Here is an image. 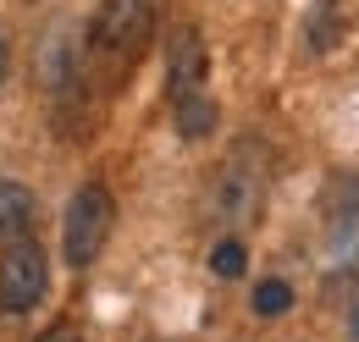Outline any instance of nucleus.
<instances>
[{
	"label": "nucleus",
	"instance_id": "nucleus-1",
	"mask_svg": "<svg viewBox=\"0 0 359 342\" xmlns=\"http://www.w3.org/2000/svg\"><path fill=\"white\" fill-rule=\"evenodd\" d=\"M116 226V205L105 193V182H83L67 205V232H61V249H67V265H94L105 238Z\"/></svg>",
	"mask_w": 359,
	"mask_h": 342
},
{
	"label": "nucleus",
	"instance_id": "nucleus-2",
	"mask_svg": "<svg viewBox=\"0 0 359 342\" xmlns=\"http://www.w3.org/2000/svg\"><path fill=\"white\" fill-rule=\"evenodd\" d=\"M45 282H50V259L34 238H11L6 254H0V309L11 315H28L34 303L45 299Z\"/></svg>",
	"mask_w": 359,
	"mask_h": 342
},
{
	"label": "nucleus",
	"instance_id": "nucleus-3",
	"mask_svg": "<svg viewBox=\"0 0 359 342\" xmlns=\"http://www.w3.org/2000/svg\"><path fill=\"white\" fill-rule=\"evenodd\" d=\"M155 34V0H100L94 11V44L116 61L138 55Z\"/></svg>",
	"mask_w": 359,
	"mask_h": 342
},
{
	"label": "nucleus",
	"instance_id": "nucleus-4",
	"mask_svg": "<svg viewBox=\"0 0 359 342\" xmlns=\"http://www.w3.org/2000/svg\"><path fill=\"white\" fill-rule=\"evenodd\" d=\"M205 39L194 28H177L172 44H166V100H182L194 88H205Z\"/></svg>",
	"mask_w": 359,
	"mask_h": 342
},
{
	"label": "nucleus",
	"instance_id": "nucleus-5",
	"mask_svg": "<svg viewBox=\"0 0 359 342\" xmlns=\"http://www.w3.org/2000/svg\"><path fill=\"white\" fill-rule=\"evenodd\" d=\"M354 221H359V177L354 171H337L326 182V238L332 243H348L354 238Z\"/></svg>",
	"mask_w": 359,
	"mask_h": 342
},
{
	"label": "nucleus",
	"instance_id": "nucleus-6",
	"mask_svg": "<svg viewBox=\"0 0 359 342\" xmlns=\"http://www.w3.org/2000/svg\"><path fill=\"white\" fill-rule=\"evenodd\" d=\"M172 116H177V132L188 144H199V138H210L216 132V100L205 94V88H194V94H182L172 100Z\"/></svg>",
	"mask_w": 359,
	"mask_h": 342
},
{
	"label": "nucleus",
	"instance_id": "nucleus-7",
	"mask_svg": "<svg viewBox=\"0 0 359 342\" xmlns=\"http://www.w3.org/2000/svg\"><path fill=\"white\" fill-rule=\"evenodd\" d=\"M28 226H34V193L22 182H0V238L6 243L28 238Z\"/></svg>",
	"mask_w": 359,
	"mask_h": 342
},
{
	"label": "nucleus",
	"instance_id": "nucleus-8",
	"mask_svg": "<svg viewBox=\"0 0 359 342\" xmlns=\"http://www.w3.org/2000/svg\"><path fill=\"white\" fill-rule=\"evenodd\" d=\"M348 34V17H337V0H315L310 11V50H332Z\"/></svg>",
	"mask_w": 359,
	"mask_h": 342
},
{
	"label": "nucleus",
	"instance_id": "nucleus-9",
	"mask_svg": "<svg viewBox=\"0 0 359 342\" xmlns=\"http://www.w3.org/2000/svg\"><path fill=\"white\" fill-rule=\"evenodd\" d=\"M210 271H216L222 282H238V276L249 271V254H243V243H238V238H222V243L210 249Z\"/></svg>",
	"mask_w": 359,
	"mask_h": 342
},
{
	"label": "nucleus",
	"instance_id": "nucleus-10",
	"mask_svg": "<svg viewBox=\"0 0 359 342\" xmlns=\"http://www.w3.org/2000/svg\"><path fill=\"white\" fill-rule=\"evenodd\" d=\"M287 309H293V287H287V282H276V276H271V282L255 287V315L276 320V315H287Z\"/></svg>",
	"mask_w": 359,
	"mask_h": 342
},
{
	"label": "nucleus",
	"instance_id": "nucleus-11",
	"mask_svg": "<svg viewBox=\"0 0 359 342\" xmlns=\"http://www.w3.org/2000/svg\"><path fill=\"white\" fill-rule=\"evenodd\" d=\"M39 342H83V337H78V326H50Z\"/></svg>",
	"mask_w": 359,
	"mask_h": 342
},
{
	"label": "nucleus",
	"instance_id": "nucleus-12",
	"mask_svg": "<svg viewBox=\"0 0 359 342\" xmlns=\"http://www.w3.org/2000/svg\"><path fill=\"white\" fill-rule=\"evenodd\" d=\"M348 337L359 342V287H354V303H348Z\"/></svg>",
	"mask_w": 359,
	"mask_h": 342
},
{
	"label": "nucleus",
	"instance_id": "nucleus-13",
	"mask_svg": "<svg viewBox=\"0 0 359 342\" xmlns=\"http://www.w3.org/2000/svg\"><path fill=\"white\" fill-rule=\"evenodd\" d=\"M6 67H11V50H6V39H0V83H6Z\"/></svg>",
	"mask_w": 359,
	"mask_h": 342
}]
</instances>
